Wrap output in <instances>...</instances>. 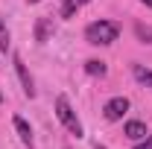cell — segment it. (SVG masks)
<instances>
[{"label": "cell", "mask_w": 152, "mask_h": 149, "mask_svg": "<svg viewBox=\"0 0 152 149\" xmlns=\"http://www.w3.org/2000/svg\"><path fill=\"white\" fill-rule=\"evenodd\" d=\"M117 35H120V26L114 20H94L85 26V41L94 47H108L117 41Z\"/></svg>", "instance_id": "1"}, {"label": "cell", "mask_w": 152, "mask_h": 149, "mask_svg": "<svg viewBox=\"0 0 152 149\" xmlns=\"http://www.w3.org/2000/svg\"><path fill=\"white\" fill-rule=\"evenodd\" d=\"M56 117H58V123L70 131L73 137H82V134H85V131H82V123H79V117H76V111L70 108V99H67L64 93L56 96Z\"/></svg>", "instance_id": "2"}, {"label": "cell", "mask_w": 152, "mask_h": 149, "mask_svg": "<svg viewBox=\"0 0 152 149\" xmlns=\"http://www.w3.org/2000/svg\"><path fill=\"white\" fill-rule=\"evenodd\" d=\"M12 64H15V73H18L20 85H23V93L32 99V96H35V82H32V76H29V70H26V64H23V58H20L18 53L12 56Z\"/></svg>", "instance_id": "3"}, {"label": "cell", "mask_w": 152, "mask_h": 149, "mask_svg": "<svg viewBox=\"0 0 152 149\" xmlns=\"http://www.w3.org/2000/svg\"><path fill=\"white\" fill-rule=\"evenodd\" d=\"M129 111V99L126 96H111L105 105H102V114L105 120H123V114Z\"/></svg>", "instance_id": "4"}, {"label": "cell", "mask_w": 152, "mask_h": 149, "mask_svg": "<svg viewBox=\"0 0 152 149\" xmlns=\"http://www.w3.org/2000/svg\"><path fill=\"white\" fill-rule=\"evenodd\" d=\"M123 134H126L129 140H134V143H137V140H143L149 131H146V123H140V120H129V123L123 126Z\"/></svg>", "instance_id": "5"}, {"label": "cell", "mask_w": 152, "mask_h": 149, "mask_svg": "<svg viewBox=\"0 0 152 149\" xmlns=\"http://www.w3.org/2000/svg\"><path fill=\"white\" fill-rule=\"evenodd\" d=\"M12 126H15V131H18L20 143H23V146H32V129H29V123L15 114V117H12Z\"/></svg>", "instance_id": "6"}, {"label": "cell", "mask_w": 152, "mask_h": 149, "mask_svg": "<svg viewBox=\"0 0 152 149\" xmlns=\"http://www.w3.org/2000/svg\"><path fill=\"white\" fill-rule=\"evenodd\" d=\"M50 35H53V20L50 18H38V23H35V41L44 44V41H50Z\"/></svg>", "instance_id": "7"}, {"label": "cell", "mask_w": 152, "mask_h": 149, "mask_svg": "<svg viewBox=\"0 0 152 149\" xmlns=\"http://www.w3.org/2000/svg\"><path fill=\"white\" fill-rule=\"evenodd\" d=\"M91 0H64L61 3V18L64 20H70V18H76V12L82 9V6H88Z\"/></svg>", "instance_id": "8"}, {"label": "cell", "mask_w": 152, "mask_h": 149, "mask_svg": "<svg viewBox=\"0 0 152 149\" xmlns=\"http://www.w3.org/2000/svg\"><path fill=\"white\" fill-rule=\"evenodd\" d=\"M132 76L140 82V85L152 88V70H149V67H143V64H132Z\"/></svg>", "instance_id": "9"}, {"label": "cell", "mask_w": 152, "mask_h": 149, "mask_svg": "<svg viewBox=\"0 0 152 149\" xmlns=\"http://www.w3.org/2000/svg\"><path fill=\"white\" fill-rule=\"evenodd\" d=\"M85 73L88 76H105L108 67H105V61H99V58H88V61H85Z\"/></svg>", "instance_id": "10"}, {"label": "cell", "mask_w": 152, "mask_h": 149, "mask_svg": "<svg viewBox=\"0 0 152 149\" xmlns=\"http://www.w3.org/2000/svg\"><path fill=\"white\" fill-rule=\"evenodd\" d=\"M134 32H137V38H140L143 44H152V26H146V23H134Z\"/></svg>", "instance_id": "11"}, {"label": "cell", "mask_w": 152, "mask_h": 149, "mask_svg": "<svg viewBox=\"0 0 152 149\" xmlns=\"http://www.w3.org/2000/svg\"><path fill=\"white\" fill-rule=\"evenodd\" d=\"M9 44H12V35H9V29H6V20L0 18V50L6 53V50H9Z\"/></svg>", "instance_id": "12"}, {"label": "cell", "mask_w": 152, "mask_h": 149, "mask_svg": "<svg viewBox=\"0 0 152 149\" xmlns=\"http://www.w3.org/2000/svg\"><path fill=\"white\" fill-rule=\"evenodd\" d=\"M134 149H152V131L143 137V140H137V146H134Z\"/></svg>", "instance_id": "13"}, {"label": "cell", "mask_w": 152, "mask_h": 149, "mask_svg": "<svg viewBox=\"0 0 152 149\" xmlns=\"http://www.w3.org/2000/svg\"><path fill=\"white\" fill-rule=\"evenodd\" d=\"M140 3H143V6H149V9H152V0H140Z\"/></svg>", "instance_id": "14"}, {"label": "cell", "mask_w": 152, "mask_h": 149, "mask_svg": "<svg viewBox=\"0 0 152 149\" xmlns=\"http://www.w3.org/2000/svg\"><path fill=\"white\" fill-rule=\"evenodd\" d=\"M94 149H108V146H102V143H96V146H94Z\"/></svg>", "instance_id": "15"}, {"label": "cell", "mask_w": 152, "mask_h": 149, "mask_svg": "<svg viewBox=\"0 0 152 149\" xmlns=\"http://www.w3.org/2000/svg\"><path fill=\"white\" fill-rule=\"evenodd\" d=\"M26 3H41V0H26Z\"/></svg>", "instance_id": "16"}, {"label": "cell", "mask_w": 152, "mask_h": 149, "mask_svg": "<svg viewBox=\"0 0 152 149\" xmlns=\"http://www.w3.org/2000/svg\"><path fill=\"white\" fill-rule=\"evenodd\" d=\"M0 99H3V93H0Z\"/></svg>", "instance_id": "17"}]
</instances>
